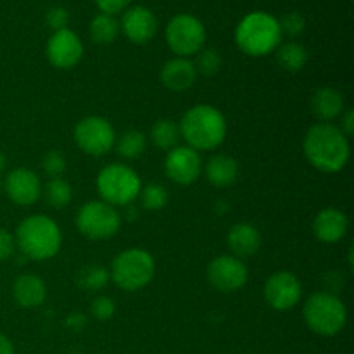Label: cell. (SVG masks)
<instances>
[{"mask_svg":"<svg viewBox=\"0 0 354 354\" xmlns=\"http://www.w3.org/2000/svg\"><path fill=\"white\" fill-rule=\"evenodd\" d=\"M6 165H7V159H6V154H3L2 151H0V173L6 169Z\"/></svg>","mask_w":354,"mask_h":354,"instance_id":"f35d334b","label":"cell"},{"mask_svg":"<svg viewBox=\"0 0 354 354\" xmlns=\"http://www.w3.org/2000/svg\"><path fill=\"white\" fill-rule=\"evenodd\" d=\"M228 248L235 258H249L254 256L261 248V234L251 223H237L228 232Z\"/></svg>","mask_w":354,"mask_h":354,"instance_id":"ffe728a7","label":"cell"},{"mask_svg":"<svg viewBox=\"0 0 354 354\" xmlns=\"http://www.w3.org/2000/svg\"><path fill=\"white\" fill-rule=\"evenodd\" d=\"M304 156L322 173H339L349 161V138L332 123H317L306 131Z\"/></svg>","mask_w":354,"mask_h":354,"instance_id":"6da1fadb","label":"cell"},{"mask_svg":"<svg viewBox=\"0 0 354 354\" xmlns=\"http://www.w3.org/2000/svg\"><path fill=\"white\" fill-rule=\"evenodd\" d=\"M76 275V282L85 290H100L109 282V272L100 265L85 266Z\"/></svg>","mask_w":354,"mask_h":354,"instance_id":"83f0119b","label":"cell"},{"mask_svg":"<svg viewBox=\"0 0 354 354\" xmlns=\"http://www.w3.org/2000/svg\"><path fill=\"white\" fill-rule=\"evenodd\" d=\"M45 23H47V26L52 28L54 31L64 30V28H68L69 23V12L64 7H52V9H48L47 14H45Z\"/></svg>","mask_w":354,"mask_h":354,"instance_id":"836d02e7","label":"cell"},{"mask_svg":"<svg viewBox=\"0 0 354 354\" xmlns=\"http://www.w3.org/2000/svg\"><path fill=\"white\" fill-rule=\"evenodd\" d=\"M166 41L176 57L199 54L206 44V28L199 17L192 14H176L166 26Z\"/></svg>","mask_w":354,"mask_h":354,"instance_id":"9c48e42d","label":"cell"},{"mask_svg":"<svg viewBox=\"0 0 354 354\" xmlns=\"http://www.w3.org/2000/svg\"><path fill=\"white\" fill-rule=\"evenodd\" d=\"M3 190L17 206H31L41 196V183L37 173L28 168H16L3 180Z\"/></svg>","mask_w":354,"mask_h":354,"instance_id":"2e32d148","label":"cell"},{"mask_svg":"<svg viewBox=\"0 0 354 354\" xmlns=\"http://www.w3.org/2000/svg\"><path fill=\"white\" fill-rule=\"evenodd\" d=\"M75 142L85 154L100 158L114 147L116 131L106 118L88 116L75 127Z\"/></svg>","mask_w":354,"mask_h":354,"instance_id":"30bf717a","label":"cell"},{"mask_svg":"<svg viewBox=\"0 0 354 354\" xmlns=\"http://www.w3.org/2000/svg\"><path fill=\"white\" fill-rule=\"evenodd\" d=\"M197 76L199 73H197L196 64L187 57L169 59L161 69V83L173 92L189 90L190 86H194Z\"/></svg>","mask_w":354,"mask_h":354,"instance_id":"ac0fdd59","label":"cell"},{"mask_svg":"<svg viewBox=\"0 0 354 354\" xmlns=\"http://www.w3.org/2000/svg\"><path fill=\"white\" fill-rule=\"evenodd\" d=\"M120 35V21L111 14L99 12L90 23V37L95 44L109 45Z\"/></svg>","mask_w":354,"mask_h":354,"instance_id":"603a6c76","label":"cell"},{"mask_svg":"<svg viewBox=\"0 0 354 354\" xmlns=\"http://www.w3.org/2000/svg\"><path fill=\"white\" fill-rule=\"evenodd\" d=\"M76 227L80 234L90 241H106L118 234L121 228V216L111 204L104 201H90L76 213Z\"/></svg>","mask_w":354,"mask_h":354,"instance_id":"ba28073f","label":"cell"},{"mask_svg":"<svg viewBox=\"0 0 354 354\" xmlns=\"http://www.w3.org/2000/svg\"><path fill=\"white\" fill-rule=\"evenodd\" d=\"M120 30L131 44H149L158 33V19L154 12L144 6H135L124 10L121 17Z\"/></svg>","mask_w":354,"mask_h":354,"instance_id":"9a60e30c","label":"cell"},{"mask_svg":"<svg viewBox=\"0 0 354 354\" xmlns=\"http://www.w3.org/2000/svg\"><path fill=\"white\" fill-rule=\"evenodd\" d=\"M0 354H14V344L7 335L0 332Z\"/></svg>","mask_w":354,"mask_h":354,"instance_id":"74e56055","label":"cell"},{"mask_svg":"<svg viewBox=\"0 0 354 354\" xmlns=\"http://www.w3.org/2000/svg\"><path fill=\"white\" fill-rule=\"evenodd\" d=\"M303 296V286L292 272H277L266 280L265 301L277 311H289Z\"/></svg>","mask_w":354,"mask_h":354,"instance_id":"7c38bea8","label":"cell"},{"mask_svg":"<svg viewBox=\"0 0 354 354\" xmlns=\"http://www.w3.org/2000/svg\"><path fill=\"white\" fill-rule=\"evenodd\" d=\"M303 317L310 330L324 337H332L344 328L348 310L335 294L322 290L308 297L303 308Z\"/></svg>","mask_w":354,"mask_h":354,"instance_id":"5b68a950","label":"cell"},{"mask_svg":"<svg viewBox=\"0 0 354 354\" xmlns=\"http://www.w3.org/2000/svg\"><path fill=\"white\" fill-rule=\"evenodd\" d=\"M165 171L171 182L178 185H192L203 173V161L199 152L192 147H175L168 151L165 161Z\"/></svg>","mask_w":354,"mask_h":354,"instance_id":"5bb4252c","label":"cell"},{"mask_svg":"<svg viewBox=\"0 0 354 354\" xmlns=\"http://www.w3.org/2000/svg\"><path fill=\"white\" fill-rule=\"evenodd\" d=\"M180 137L185 138L194 151H213L227 137V120L223 113L209 104L194 106L183 114L178 123Z\"/></svg>","mask_w":354,"mask_h":354,"instance_id":"7a4b0ae2","label":"cell"},{"mask_svg":"<svg viewBox=\"0 0 354 354\" xmlns=\"http://www.w3.org/2000/svg\"><path fill=\"white\" fill-rule=\"evenodd\" d=\"M97 190L104 203L111 206H130L142 190L138 173L127 165H113L100 169L97 176Z\"/></svg>","mask_w":354,"mask_h":354,"instance_id":"52a82bcc","label":"cell"},{"mask_svg":"<svg viewBox=\"0 0 354 354\" xmlns=\"http://www.w3.org/2000/svg\"><path fill=\"white\" fill-rule=\"evenodd\" d=\"M48 62L57 69H71L82 61L83 44L78 35L69 28L52 33L45 47Z\"/></svg>","mask_w":354,"mask_h":354,"instance_id":"4fadbf2b","label":"cell"},{"mask_svg":"<svg viewBox=\"0 0 354 354\" xmlns=\"http://www.w3.org/2000/svg\"><path fill=\"white\" fill-rule=\"evenodd\" d=\"M196 69L197 73L204 76H214L216 73H220L221 66H223V59L221 54L214 48H203V50L197 54L196 59Z\"/></svg>","mask_w":354,"mask_h":354,"instance_id":"f546056e","label":"cell"},{"mask_svg":"<svg viewBox=\"0 0 354 354\" xmlns=\"http://www.w3.org/2000/svg\"><path fill=\"white\" fill-rule=\"evenodd\" d=\"M311 109L320 118L322 123H327V121L342 116V113H344V97L337 88L324 86V88L315 92L313 99H311Z\"/></svg>","mask_w":354,"mask_h":354,"instance_id":"44dd1931","label":"cell"},{"mask_svg":"<svg viewBox=\"0 0 354 354\" xmlns=\"http://www.w3.org/2000/svg\"><path fill=\"white\" fill-rule=\"evenodd\" d=\"M41 168L52 178H61L62 173L66 171L64 156L57 151H48L41 159Z\"/></svg>","mask_w":354,"mask_h":354,"instance_id":"1f68e13d","label":"cell"},{"mask_svg":"<svg viewBox=\"0 0 354 354\" xmlns=\"http://www.w3.org/2000/svg\"><path fill=\"white\" fill-rule=\"evenodd\" d=\"M116 151L124 159H138L147 149V137L140 130L124 131L116 142Z\"/></svg>","mask_w":354,"mask_h":354,"instance_id":"4316f807","label":"cell"},{"mask_svg":"<svg viewBox=\"0 0 354 354\" xmlns=\"http://www.w3.org/2000/svg\"><path fill=\"white\" fill-rule=\"evenodd\" d=\"M279 24L280 30H282V35L286 33L292 38L303 35L304 28H306V21H304L303 14L296 12V10L283 14L282 19H279Z\"/></svg>","mask_w":354,"mask_h":354,"instance_id":"4dcf8cb0","label":"cell"},{"mask_svg":"<svg viewBox=\"0 0 354 354\" xmlns=\"http://www.w3.org/2000/svg\"><path fill=\"white\" fill-rule=\"evenodd\" d=\"M41 196L45 203L54 209H64L73 199V189L64 178H50L41 187Z\"/></svg>","mask_w":354,"mask_h":354,"instance_id":"d4e9b609","label":"cell"},{"mask_svg":"<svg viewBox=\"0 0 354 354\" xmlns=\"http://www.w3.org/2000/svg\"><path fill=\"white\" fill-rule=\"evenodd\" d=\"M12 296L17 306L30 310V308L41 306L45 303L47 287L40 277L33 275V273H24V275L17 277L16 282H14Z\"/></svg>","mask_w":354,"mask_h":354,"instance_id":"d6986e66","label":"cell"},{"mask_svg":"<svg viewBox=\"0 0 354 354\" xmlns=\"http://www.w3.org/2000/svg\"><path fill=\"white\" fill-rule=\"evenodd\" d=\"M348 227V216L335 207H325L313 220L315 237L324 244H335L341 239H344Z\"/></svg>","mask_w":354,"mask_h":354,"instance_id":"e0dca14e","label":"cell"},{"mask_svg":"<svg viewBox=\"0 0 354 354\" xmlns=\"http://www.w3.org/2000/svg\"><path fill=\"white\" fill-rule=\"evenodd\" d=\"M248 266L235 256H218L207 266V280L220 292H237L248 283Z\"/></svg>","mask_w":354,"mask_h":354,"instance_id":"8fae6325","label":"cell"},{"mask_svg":"<svg viewBox=\"0 0 354 354\" xmlns=\"http://www.w3.org/2000/svg\"><path fill=\"white\" fill-rule=\"evenodd\" d=\"M156 273L154 258L144 249H127L113 259L109 277L120 289L135 292L152 282Z\"/></svg>","mask_w":354,"mask_h":354,"instance_id":"8992f818","label":"cell"},{"mask_svg":"<svg viewBox=\"0 0 354 354\" xmlns=\"http://www.w3.org/2000/svg\"><path fill=\"white\" fill-rule=\"evenodd\" d=\"M95 3L100 9V12L114 16V14L127 9V7L131 3V0H95Z\"/></svg>","mask_w":354,"mask_h":354,"instance_id":"d590c367","label":"cell"},{"mask_svg":"<svg viewBox=\"0 0 354 354\" xmlns=\"http://www.w3.org/2000/svg\"><path fill=\"white\" fill-rule=\"evenodd\" d=\"M90 313H92V317L95 320H111L114 317V313H116V304H114V301L111 297L99 296L90 304Z\"/></svg>","mask_w":354,"mask_h":354,"instance_id":"d6a6232c","label":"cell"},{"mask_svg":"<svg viewBox=\"0 0 354 354\" xmlns=\"http://www.w3.org/2000/svg\"><path fill=\"white\" fill-rule=\"evenodd\" d=\"M279 19L265 10H254L241 19L235 30V44L251 57H265L282 44Z\"/></svg>","mask_w":354,"mask_h":354,"instance_id":"277c9868","label":"cell"},{"mask_svg":"<svg viewBox=\"0 0 354 354\" xmlns=\"http://www.w3.org/2000/svg\"><path fill=\"white\" fill-rule=\"evenodd\" d=\"M16 251V241L14 235L6 228H0V263L7 261Z\"/></svg>","mask_w":354,"mask_h":354,"instance_id":"e575fe53","label":"cell"},{"mask_svg":"<svg viewBox=\"0 0 354 354\" xmlns=\"http://www.w3.org/2000/svg\"><path fill=\"white\" fill-rule=\"evenodd\" d=\"M14 241L24 258L33 259V261H45V259L54 258L61 251L62 234L59 225L50 216L33 214L21 221Z\"/></svg>","mask_w":354,"mask_h":354,"instance_id":"3957f363","label":"cell"},{"mask_svg":"<svg viewBox=\"0 0 354 354\" xmlns=\"http://www.w3.org/2000/svg\"><path fill=\"white\" fill-rule=\"evenodd\" d=\"M341 130H342V133H344L348 138L354 133V113H353V109H348L344 113V116H342Z\"/></svg>","mask_w":354,"mask_h":354,"instance_id":"8d00e7d4","label":"cell"},{"mask_svg":"<svg viewBox=\"0 0 354 354\" xmlns=\"http://www.w3.org/2000/svg\"><path fill=\"white\" fill-rule=\"evenodd\" d=\"M138 197L142 206L149 211H159L168 204V190L161 183H149L147 187H142Z\"/></svg>","mask_w":354,"mask_h":354,"instance_id":"f1b7e54d","label":"cell"},{"mask_svg":"<svg viewBox=\"0 0 354 354\" xmlns=\"http://www.w3.org/2000/svg\"><path fill=\"white\" fill-rule=\"evenodd\" d=\"M239 165L227 154H216L206 162V178L214 187H230L237 182Z\"/></svg>","mask_w":354,"mask_h":354,"instance_id":"7402d4cb","label":"cell"},{"mask_svg":"<svg viewBox=\"0 0 354 354\" xmlns=\"http://www.w3.org/2000/svg\"><path fill=\"white\" fill-rule=\"evenodd\" d=\"M277 62H279L280 68H283L286 71H301L308 62V50L303 45L297 44V41H289V44L279 45V50H277Z\"/></svg>","mask_w":354,"mask_h":354,"instance_id":"cb8c5ba5","label":"cell"},{"mask_svg":"<svg viewBox=\"0 0 354 354\" xmlns=\"http://www.w3.org/2000/svg\"><path fill=\"white\" fill-rule=\"evenodd\" d=\"M151 140L161 151H171L180 140L178 123L173 120H159L151 128Z\"/></svg>","mask_w":354,"mask_h":354,"instance_id":"484cf974","label":"cell"}]
</instances>
